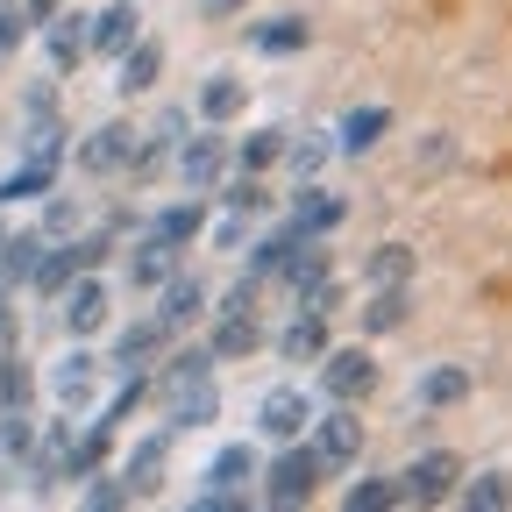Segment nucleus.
Here are the masks:
<instances>
[{"mask_svg":"<svg viewBox=\"0 0 512 512\" xmlns=\"http://www.w3.org/2000/svg\"><path fill=\"white\" fill-rule=\"evenodd\" d=\"M50 185H57V157L29 150V164H22V171H8V178H0V207H15V200H43Z\"/></svg>","mask_w":512,"mask_h":512,"instance_id":"nucleus-17","label":"nucleus"},{"mask_svg":"<svg viewBox=\"0 0 512 512\" xmlns=\"http://www.w3.org/2000/svg\"><path fill=\"white\" fill-rule=\"evenodd\" d=\"M64 448H72V427H43L36 434V448H29V456H36V484H64Z\"/></svg>","mask_w":512,"mask_h":512,"instance_id":"nucleus-32","label":"nucleus"},{"mask_svg":"<svg viewBox=\"0 0 512 512\" xmlns=\"http://www.w3.org/2000/svg\"><path fill=\"white\" fill-rule=\"evenodd\" d=\"M0 406H29V377H22V363H0Z\"/></svg>","mask_w":512,"mask_h":512,"instance_id":"nucleus-41","label":"nucleus"},{"mask_svg":"<svg viewBox=\"0 0 512 512\" xmlns=\"http://www.w3.org/2000/svg\"><path fill=\"white\" fill-rule=\"evenodd\" d=\"M214 192H221V207H228V214H242V221H256V214L271 207V192H264V178H256V171H242L235 185H214Z\"/></svg>","mask_w":512,"mask_h":512,"instance_id":"nucleus-33","label":"nucleus"},{"mask_svg":"<svg viewBox=\"0 0 512 512\" xmlns=\"http://www.w3.org/2000/svg\"><path fill=\"white\" fill-rule=\"evenodd\" d=\"M50 200V192H43ZM79 228V214H72V200H50V214H43V235H72Z\"/></svg>","mask_w":512,"mask_h":512,"instance_id":"nucleus-42","label":"nucleus"},{"mask_svg":"<svg viewBox=\"0 0 512 512\" xmlns=\"http://www.w3.org/2000/svg\"><path fill=\"white\" fill-rule=\"evenodd\" d=\"M313 420V399L299 392V384H271L264 406H256V427H264V441H299Z\"/></svg>","mask_w":512,"mask_h":512,"instance_id":"nucleus-6","label":"nucleus"},{"mask_svg":"<svg viewBox=\"0 0 512 512\" xmlns=\"http://www.w3.org/2000/svg\"><path fill=\"white\" fill-rule=\"evenodd\" d=\"M57 15V0H22V29H43Z\"/></svg>","mask_w":512,"mask_h":512,"instance_id":"nucleus-44","label":"nucleus"},{"mask_svg":"<svg viewBox=\"0 0 512 512\" xmlns=\"http://www.w3.org/2000/svg\"><path fill=\"white\" fill-rule=\"evenodd\" d=\"M171 271H178V249H171V242H157V235L143 228V235H136V249H128V285L157 292V285H164Z\"/></svg>","mask_w":512,"mask_h":512,"instance_id":"nucleus-13","label":"nucleus"},{"mask_svg":"<svg viewBox=\"0 0 512 512\" xmlns=\"http://www.w3.org/2000/svg\"><path fill=\"white\" fill-rule=\"evenodd\" d=\"M256 470H264V456H256L249 441H228L221 456L207 463V484H235V491H249V484H256Z\"/></svg>","mask_w":512,"mask_h":512,"instance_id":"nucleus-23","label":"nucleus"},{"mask_svg":"<svg viewBox=\"0 0 512 512\" xmlns=\"http://www.w3.org/2000/svg\"><path fill=\"white\" fill-rule=\"evenodd\" d=\"M143 399H150V377H136V370H128V384H121V392L107 399V413H100V420H107V427H121L128 413H136V406H143Z\"/></svg>","mask_w":512,"mask_h":512,"instance_id":"nucleus-39","label":"nucleus"},{"mask_svg":"<svg viewBox=\"0 0 512 512\" xmlns=\"http://www.w3.org/2000/svg\"><path fill=\"white\" fill-rule=\"evenodd\" d=\"M0 242H8V228H0Z\"/></svg>","mask_w":512,"mask_h":512,"instance_id":"nucleus-47","label":"nucleus"},{"mask_svg":"<svg viewBox=\"0 0 512 512\" xmlns=\"http://www.w3.org/2000/svg\"><path fill=\"white\" fill-rule=\"evenodd\" d=\"M320 392L335 406H356L377 392V356L370 349H320Z\"/></svg>","mask_w":512,"mask_h":512,"instance_id":"nucleus-3","label":"nucleus"},{"mask_svg":"<svg viewBox=\"0 0 512 512\" xmlns=\"http://www.w3.org/2000/svg\"><path fill=\"white\" fill-rule=\"evenodd\" d=\"M306 441H313V456L328 463V470H349V463L363 456V420H356V406L313 413V420H306Z\"/></svg>","mask_w":512,"mask_h":512,"instance_id":"nucleus-4","label":"nucleus"},{"mask_svg":"<svg viewBox=\"0 0 512 512\" xmlns=\"http://www.w3.org/2000/svg\"><path fill=\"white\" fill-rule=\"evenodd\" d=\"M128 150H136V128L128 121H107L79 143V171H128Z\"/></svg>","mask_w":512,"mask_h":512,"instance_id":"nucleus-11","label":"nucleus"},{"mask_svg":"<svg viewBox=\"0 0 512 512\" xmlns=\"http://www.w3.org/2000/svg\"><path fill=\"white\" fill-rule=\"evenodd\" d=\"M86 22L93 15H50L43 29H50V64H57V72H79V57H86Z\"/></svg>","mask_w":512,"mask_h":512,"instance_id":"nucleus-19","label":"nucleus"},{"mask_svg":"<svg viewBox=\"0 0 512 512\" xmlns=\"http://www.w3.org/2000/svg\"><path fill=\"white\" fill-rule=\"evenodd\" d=\"M470 384H477V377H470L463 363H441V370L420 377V406H463V399H470Z\"/></svg>","mask_w":512,"mask_h":512,"instance_id":"nucleus-28","label":"nucleus"},{"mask_svg":"<svg viewBox=\"0 0 512 512\" xmlns=\"http://www.w3.org/2000/svg\"><path fill=\"white\" fill-rule=\"evenodd\" d=\"M320 349H328V313H299L292 328L278 335V356L285 363H320Z\"/></svg>","mask_w":512,"mask_h":512,"instance_id":"nucleus-20","label":"nucleus"},{"mask_svg":"<svg viewBox=\"0 0 512 512\" xmlns=\"http://www.w3.org/2000/svg\"><path fill=\"white\" fill-rule=\"evenodd\" d=\"M72 278H79V264H72V242H50V249L36 256V271H29V285H36L43 299H57Z\"/></svg>","mask_w":512,"mask_h":512,"instance_id":"nucleus-29","label":"nucleus"},{"mask_svg":"<svg viewBox=\"0 0 512 512\" xmlns=\"http://www.w3.org/2000/svg\"><path fill=\"white\" fill-rule=\"evenodd\" d=\"M93 370H100V363H93L86 349H72V356L57 363V377H50V392H57L64 406H86V399H93Z\"/></svg>","mask_w":512,"mask_h":512,"instance_id":"nucleus-27","label":"nucleus"},{"mask_svg":"<svg viewBox=\"0 0 512 512\" xmlns=\"http://www.w3.org/2000/svg\"><path fill=\"white\" fill-rule=\"evenodd\" d=\"M242 107H249V86H242V79H228V72H221V79H207V86H200V114H207L214 128H221V121H235Z\"/></svg>","mask_w":512,"mask_h":512,"instance_id":"nucleus-30","label":"nucleus"},{"mask_svg":"<svg viewBox=\"0 0 512 512\" xmlns=\"http://www.w3.org/2000/svg\"><path fill=\"white\" fill-rule=\"evenodd\" d=\"M278 157H285V136H278V128H249L242 143H228V164H235V171H271Z\"/></svg>","mask_w":512,"mask_h":512,"instance_id":"nucleus-24","label":"nucleus"},{"mask_svg":"<svg viewBox=\"0 0 512 512\" xmlns=\"http://www.w3.org/2000/svg\"><path fill=\"white\" fill-rule=\"evenodd\" d=\"M171 406V434L178 427H214V413H221V392H214V377H200V384H185L178 399H164Z\"/></svg>","mask_w":512,"mask_h":512,"instance_id":"nucleus-21","label":"nucleus"},{"mask_svg":"<svg viewBox=\"0 0 512 512\" xmlns=\"http://www.w3.org/2000/svg\"><path fill=\"white\" fill-rule=\"evenodd\" d=\"M79 484H86L79 498H86L93 512H121V505H136V491H128V477H107V470H93V477H79Z\"/></svg>","mask_w":512,"mask_h":512,"instance_id":"nucleus-36","label":"nucleus"},{"mask_svg":"<svg viewBox=\"0 0 512 512\" xmlns=\"http://www.w3.org/2000/svg\"><path fill=\"white\" fill-rule=\"evenodd\" d=\"M249 0H200V15H214V22H228V15H242Z\"/></svg>","mask_w":512,"mask_h":512,"instance_id":"nucleus-46","label":"nucleus"},{"mask_svg":"<svg viewBox=\"0 0 512 512\" xmlns=\"http://www.w3.org/2000/svg\"><path fill=\"white\" fill-rule=\"evenodd\" d=\"M456 477H463L456 448H427V456H413L392 484H399V505H441V498H456Z\"/></svg>","mask_w":512,"mask_h":512,"instance_id":"nucleus-2","label":"nucleus"},{"mask_svg":"<svg viewBox=\"0 0 512 512\" xmlns=\"http://www.w3.org/2000/svg\"><path fill=\"white\" fill-rule=\"evenodd\" d=\"M264 477V505H278V512H292V505H313V484L328 477V463L313 456V441L299 434V441H278V456L256 470Z\"/></svg>","mask_w":512,"mask_h":512,"instance_id":"nucleus-1","label":"nucleus"},{"mask_svg":"<svg viewBox=\"0 0 512 512\" xmlns=\"http://www.w3.org/2000/svg\"><path fill=\"white\" fill-rule=\"evenodd\" d=\"M36 256H43V235H8L0 242V285H22L36 271Z\"/></svg>","mask_w":512,"mask_h":512,"instance_id":"nucleus-34","label":"nucleus"},{"mask_svg":"<svg viewBox=\"0 0 512 512\" xmlns=\"http://www.w3.org/2000/svg\"><path fill=\"white\" fill-rule=\"evenodd\" d=\"M342 192H328V185H313V178H299V235H335L342 228Z\"/></svg>","mask_w":512,"mask_h":512,"instance_id":"nucleus-15","label":"nucleus"},{"mask_svg":"<svg viewBox=\"0 0 512 512\" xmlns=\"http://www.w3.org/2000/svg\"><path fill=\"white\" fill-rule=\"evenodd\" d=\"M36 448V420H29V406H8V420H0V456H29Z\"/></svg>","mask_w":512,"mask_h":512,"instance_id":"nucleus-38","label":"nucleus"},{"mask_svg":"<svg viewBox=\"0 0 512 512\" xmlns=\"http://www.w3.org/2000/svg\"><path fill=\"white\" fill-rule=\"evenodd\" d=\"M178 178H185L192 192H214V185L228 178V136H221V128H200V136L178 150Z\"/></svg>","mask_w":512,"mask_h":512,"instance_id":"nucleus-7","label":"nucleus"},{"mask_svg":"<svg viewBox=\"0 0 512 512\" xmlns=\"http://www.w3.org/2000/svg\"><path fill=\"white\" fill-rule=\"evenodd\" d=\"M200 228H207V192H192V200H178V207H157V214H150V235H157V242H171V249H185Z\"/></svg>","mask_w":512,"mask_h":512,"instance_id":"nucleus-14","label":"nucleus"},{"mask_svg":"<svg viewBox=\"0 0 512 512\" xmlns=\"http://www.w3.org/2000/svg\"><path fill=\"white\" fill-rule=\"evenodd\" d=\"M406 306H413L406 285H370V299H363V335H399V328H406Z\"/></svg>","mask_w":512,"mask_h":512,"instance_id":"nucleus-16","label":"nucleus"},{"mask_svg":"<svg viewBox=\"0 0 512 512\" xmlns=\"http://www.w3.org/2000/svg\"><path fill=\"white\" fill-rule=\"evenodd\" d=\"M456 484H463V477H456ZM456 498H463L470 512H505V505H512V477H505V470H477Z\"/></svg>","mask_w":512,"mask_h":512,"instance_id":"nucleus-31","label":"nucleus"},{"mask_svg":"<svg viewBox=\"0 0 512 512\" xmlns=\"http://www.w3.org/2000/svg\"><path fill=\"white\" fill-rule=\"evenodd\" d=\"M136 29H143L136 0H114V8H100V15L86 22V50H100V57H121L128 43H136Z\"/></svg>","mask_w":512,"mask_h":512,"instance_id":"nucleus-10","label":"nucleus"},{"mask_svg":"<svg viewBox=\"0 0 512 512\" xmlns=\"http://www.w3.org/2000/svg\"><path fill=\"white\" fill-rule=\"evenodd\" d=\"M306 22L299 15H278V22H264V29H256V50H271V57H292V50H306Z\"/></svg>","mask_w":512,"mask_h":512,"instance_id":"nucleus-35","label":"nucleus"},{"mask_svg":"<svg viewBox=\"0 0 512 512\" xmlns=\"http://www.w3.org/2000/svg\"><path fill=\"white\" fill-rule=\"evenodd\" d=\"M342 505H349V512H392V505H399V484H392V477H363V484L342 491Z\"/></svg>","mask_w":512,"mask_h":512,"instance_id":"nucleus-37","label":"nucleus"},{"mask_svg":"<svg viewBox=\"0 0 512 512\" xmlns=\"http://www.w3.org/2000/svg\"><path fill=\"white\" fill-rule=\"evenodd\" d=\"M164 463H171V427H164V434H143L136 448H128V470H121V477H128V491L150 498V491L164 484Z\"/></svg>","mask_w":512,"mask_h":512,"instance_id":"nucleus-12","label":"nucleus"},{"mask_svg":"<svg viewBox=\"0 0 512 512\" xmlns=\"http://www.w3.org/2000/svg\"><path fill=\"white\" fill-rule=\"evenodd\" d=\"M29 29H22V8H15V0H0V50H15Z\"/></svg>","mask_w":512,"mask_h":512,"instance_id":"nucleus-43","label":"nucleus"},{"mask_svg":"<svg viewBox=\"0 0 512 512\" xmlns=\"http://www.w3.org/2000/svg\"><path fill=\"white\" fill-rule=\"evenodd\" d=\"M207 320H214V328H207L214 363H242V356L264 349V328H256V313H207Z\"/></svg>","mask_w":512,"mask_h":512,"instance_id":"nucleus-9","label":"nucleus"},{"mask_svg":"<svg viewBox=\"0 0 512 512\" xmlns=\"http://www.w3.org/2000/svg\"><path fill=\"white\" fill-rule=\"evenodd\" d=\"M384 128H392V114H384V107H356V114L342 121L335 150H342V157H363V150H377V136H384Z\"/></svg>","mask_w":512,"mask_h":512,"instance_id":"nucleus-25","label":"nucleus"},{"mask_svg":"<svg viewBox=\"0 0 512 512\" xmlns=\"http://www.w3.org/2000/svg\"><path fill=\"white\" fill-rule=\"evenodd\" d=\"M413 242H377L370 256H363V285H413Z\"/></svg>","mask_w":512,"mask_h":512,"instance_id":"nucleus-18","label":"nucleus"},{"mask_svg":"<svg viewBox=\"0 0 512 512\" xmlns=\"http://www.w3.org/2000/svg\"><path fill=\"white\" fill-rule=\"evenodd\" d=\"M157 72H164V50H157V43H143V36H136V43L121 50V93H150V86H157Z\"/></svg>","mask_w":512,"mask_h":512,"instance_id":"nucleus-26","label":"nucleus"},{"mask_svg":"<svg viewBox=\"0 0 512 512\" xmlns=\"http://www.w3.org/2000/svg\"><path fill=\"white\" fill-rule=\"evenodd\" d=\"M57 320L72 335H100L107 328V285H100V271H79L72 285L57 292Z\"/></svg>","mask_w":512,"mask_h":512,"instance_id":"nucleus-5","label":"nucleus"},{"mask_svg":"<svg viewBox=\"0 0 512 512\" xmlns=\"http://www.w3.org/2000/svg\"><path fill=\"white\" fill-rule=\"evenodd\" d=\"M285 164L299 178H320V164H328V136H306V143H285Z\"/></svg>","mask_w":512,"mask_h":512,"instance_id":"nucleus-40","label":"nucleus"},{"mask_svg":"<svg viewBox=\"0 0 512 512\" xmlns=\"http://www.w3.org/2000/svg\"><path fill=\"white\" fill-rule=\"evenodd\" d=\"M157 320H164V335H185L192 320H207V285L185 278V271H171L157 285Z\"/></svg>","mask_w":512,"mask_h":512,"instance_id":"nucleus-8","label":"nucleus"},{"mask_svg":"<svg viewBox=\"0 0 512 512\" xmlns=\"http://www.w3.org/2000/svg\"><path fill=\"white\" fill-rule=\"evenodd\" d=\"M242 235H249V228H242V214H228V221L214 228V242H221V249H242Z\"/></svg>","mask_w":512,"mask_h":512,"instance_id":"nucleus-45","label":"nucleus"},{"mask_svg":"<svg viewBox=\"0 0 512 512\" xmlns=\"http://www.w3.org/2000/svg\"><path fill=\"white\" fill-rule=\"evenodd\" d=\"M164 342H171V335H164V320L150 313V320H136V328H121V342H114V363H121V370H143L150 356H164Z\"/></svg>","mask_w":512,"mask_h":512,"instance_id":"nucleus-22","label":"nucleus"}]
</instances>
